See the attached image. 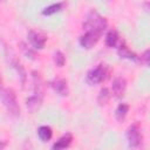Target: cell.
Instances as JSON below:
<instances>
[{
	"label": "cell",
	"mask_w": 150,
	"mask_h": 150,
	"mask_svg": "<svg viewBox=\"0 0 150 150\" xmlns=\"http://www.w3.org/2000/svg\"><path fill=\"white\" fill-rule=\"evenodd\" d=\"M107 26H108L107 19L94 9L87 14L83 21V29L86 32H93V33L98 34L100 36L103 34Z\"/></svg>",
	"instance_id": "6da1fadb"
},
{
	"label": "cell",
	"mask_w": 150,
	"mask_h": 150,
	"mask_svg": "<svg viewBox=\"0 0 150 150\" xmlns=\"http://www.w3.org/2000/svg\"><path fill=\"white\" fill-rule=\"evenodd\" d=\"M0 100L4 104V107L6 108V110L8 111V114H11L12 116H20V105L16 98L15 93L13 91V89L11 88H1L0 89Z\"/></svg>",
	"instance_id": "7a4b0ae2"
},
{
	"label": "cell",
	"mask_w": 150,
	"mask_h": 150,
	"mask_svg": "<svg viewBox=\"0 0 150 150\" xmlns=\"http://www.w3.org/2000/svg\"><path fill=\"white\" fill-rule=\"evenodd\" d=\"M108 74H109V69H108L107 64L101 63L88 71L87 76H86V81H87V83H89L91 86L98 84V83H102L108 77Z\"/></svg>",
	"instance_id": "3957f363"
},
{
	"label": "cell",
	"mask_w": 150,
	"mask_h": 150,
	"mask_svg": "<svg viewBox=\"0 0 150 150\" xmlns=\"http://www.w3.org/2000/svg\"><path fill=\"white\" fill-rule=\"evenodd\" d=\"M127 141H128V145L130 148H138L142 144L143 141V135H142V129L138 122L132 123L131 125H129V128L127 129Z\"/></svg>",
	"instance_id": "277c9868"
},
{
	"label": "cell",
	"mask_w": 150,
	"mask_h": 150,
	"mask_svg": "<svg viewBox=\"0 0 150 150\" xmlns=\"http://www.w3.org/2000/svg\"><path fill=\"white\" fill-rule=\"evenodd\" d=\"M5 50H6V56H7L8 62H9V63L12 64V67L15 69L16 74H18V75H19V77H20L21 83H22V84H25L26 79H27V73H26V70H25V68H23L22 63L20 62V60L18 59V56L15 55V53H14L11 48L6 47V48H5Z\"/></svg>",
	"instance_id": "5b68a950"
},
{
	"label": "cell",
	"mask_w": 150,
	"mask_h": 150,
	"mask_svg": "<svg viewBox=\"0 0 150 150\" xmlns=\"http://www.w3.org/2000/svg\"><path fill=\"white\" fill-rule=\"evenodd\" d=\"M27 39L34 49H42L47 42V36L43 33L34 29H30L27 33Z\"/></svg>",
	"instance_id": "8992f818"
},
{
	"label": "cell",
	"mask_w": 150,
	"mask_h": 150,
	"mask_svg": "<svg viewBox=\"0 0 150 150\" xmlns=\"http://www.w3.org/2000/svg\"><path fill=\"white\" fill-rule=\"evenodd\" d=\"M100 38H101V36H100L98 34H96V33L86 32L84 34H82V35L80 36L79 42H80V45H81L83 48L90 49V48H93V47L97 43V41L100 40Z\"/></svg>",
	"instance_id": "52a82bcc"
},
{
	"label": "cell",
	"mask_w": 150,
	"mask_h": 150,
	"mask_svg": "<svg viewBox=\"0 0 150 150\" xmlns=\"http://www.w3.org/2000/svg\"><path fill=\"white\" fill-rule=\"evenodd\" d=\"M49 86L52 87V89L60 96H67L69 93V88H68V83L64 79L61 77H55L54 80H52L49 82Z\"/></svg>",
	"instance_id": "ba28073f"
},
{
	"label": "cell",
	"mask_w": 150,
	"mask_h": 150,
	"mask_svg": "<svg viewBox=\"0 0 150 150\" xmlns=\"http://www.w3.org/2000/svg\"><path fill=\"white\" fill-rule=\"evenodd\" d=\"M125 89H127V81L124 77H116L114 81H112V84H111V91H112V95L117 98H121L123 97L124 93H125Z\"/></svg>",
	"instance_id": "9c48e42d"
},
{
	"label": "cell",
	"mask_w": 150,
	"mask_h": 150,
	"mask_svg": "<svg viewBox=\"0 0 150 150\" xmlns=\"http://www.w3.org/2000/svg\"><path fill=\"white\" fill-rule=\"evenodd\" d=\"M42 101H43V95L34 93L32 96H29L26 100V108L28 109L29 112H35L38 109H40Z\"/></svg>",
	"instance_id": "30bf717a"
},
{
	"label": "cell",
	"mask_w": 150,
	"mask_h": 150,
	"mask_svg": "<svg viewBox=\"0 0 150 150\" xmlns=\"http://www.w3.org/2000/svg\"><path fill=\"white\" fill-rule=\"evenodd\" d=\"M73 142V135L70 132H66L64 135H62L53 145L52 149L53 150H61V149H66L68 148Z\"/></svg>",
	"instance_id": "8fae6325"
},
{
	"label": "cell",
	"mask_w": 150,
	"mask_h": 150,
	"mask_svg": "<svg viewBox=\"0 0 150 150\" xmlns=\"http://www.w3.org/2000/svg\"><path fill=\"white\" fill-rule=\"evenodd\" d=\"M121 42H122V40H121L117 30L110 29L107 33V35H105V45L108 47H110V48H117Z\"/></svg>",
	"instance_id": "7c38bea8"
},
{
	"label": "cell",
	"mask_w": 150,
	"mask_h": 150,
	"mask_svg": "<svg viewBox=\"0 0 150 150\" xmlns=\"http://www.w3.org/2000/svg\"><path fill=\"white\" fill-rule=\"evenodd\" d=\"M117 54H118L120 57H122V59H128V60L138 61V56H137L134 52H131V50L124 45L123 41H122V42L118 45V47H117Z\"/></svg>",
	"instance_id": "4fadbf2b"
},
{
	"label": "cell",
	"mask_w": 150,
	"mask_h": 150,
	"mask_svg": "<svg viewBox=\"0 0 150 150\" xmlns=\"http://www.w3.org/2000/svg\"><path fill=\"white\" fill-rule=\"evenodd\" d=\"M32 81H33V88H34V93L36 94H42L43 95V81L42 77L40 75L39 71H32Z\"/></svg>",
	"instance_id": "5bb4252c"
},
{
	"label": "cell",
	"mask_w": 150,
	"mask_h": 150,
	"mask_svg": "<svg viewBox=\"0 0 150 150\" xmlns=\"http://www.w3.org/2000/svg\"><path fill=\"white\" fill-rule=\"evenodd\" d=\"M53 136V130L49 125H41L38 128V137L41 142H48Z\"/></svg>",
	"instance_id": "9a60e30c"
},
{
	"label": "cell",
	"mask_w": 150,
	"mask_h": 150,
	"mask_svg": "<svg viewBox=\"0 0 150 150\" xmlns=\"http://www.w3.org/2000/svg\"><path fill=\"white\" fill-rule=\"evenodd\" d=\"M129 111V105L127 103H120L115 110V117L117 121H123Z\"/></svg>",
	"instance_id": "2e32d148"
},
{
	"label": "cell",
	"mask_w": 150,
	"mask_h": 150,
	"mask_svg": "<svg viewBox=\"0 0 150 150\" xmlns=\"http://www.w3.org/2000/svg\"><path fill=\"white\" fill-rule=\"evenodd\" d=\"M64 2H56V4H53L48 7H46L43 11H42V14L43 15H52V14H55L57 12H61L64 7Z\"/></svg>",
	"instance_id": "e0dca14e"
},
{
	"label": "cell",
	"mask_w": 150,
	"mask_h": 150,
	"mask_svg": "<svg viewBox=\"0 0 150 150\" xmlns=\"http://www.w3.org/2000/svg\"><path fill=\"white\" fill-rule=\"evenodd\" d=\"M110 96H111L110 90H109L108 88H102V89L100 90L98 95H97V103H98L100 105H104V104H107V102L109 101Z\"/></svg>",
	"instance_id": "ac0fdd59"
},
{
	"label": "cell",
	"mask_w": 150,
	"mask_h": 150,
	"mask_svg": "<svg viewBox=\"0 0 150 150\" xmlns=\"http://www.w3.org/2000/svg\"><path fill=\"white\" fill-rule=\"evenodd\" d=\"M53 59L57 67H63L66 63V55L61 50H55L53 54Z\"/></svg>",
	"instance_id": "d6986e66"
},
{
	"label": "cell",
	"mask_w": 150,
	"mask_h": 150,
	"mask_svg": "<svg viewBox=\"0 0 150 150\" xmlns=\"http://www.w3.org/2000/svg\"><path fill=\"white\" fill-rule=\"evenodd\" d=\"M20 48H21V50L23 52V54H25L27 57L34 59V56H35V52H34V48H33V47H32V48H29L26 43L21 42V43H20Z\"/></svg>",
	"instance_id": "ffe728a7"
},
{
	"label": "cell",
	"mask_w": 150,
	"mask_h": 150,
	"mask_svg": "<svg viewBox=\"0 0 150 150\" xmlns=\"http://www.w3.org/2000/svg\"><path fill=\"white\" fill-rule=\"evenodd\" d=\"M138 61L141 63H143L144 66H148V63H149V49H145L142 53V55L138 56Z\"/></svg>",
	"instance_id": "44dd1931"
},
{
	"label": "cell",
	"mask_w": 150,
	"mask_h": 150,
	"mask_svg": "<svg viewBox=\"0 0 150 150\" xmlns=\"http://www.w3.org/2000/svg\"><path fill=\"white\" fill-rule=\"evenodd\" d=\"M2 88V79H1V76H0V89Z\"/></svg>",
	"instance_id": "7402d4cb"
}]
</instances>
